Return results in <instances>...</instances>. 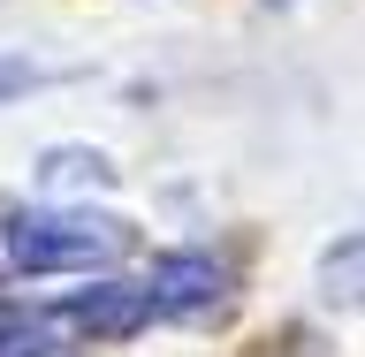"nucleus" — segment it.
I'll use <instances>...</instances> for the list:
<instances>
[{"mask_svg":"<svg viewBox=\"0 0 365 357\" xmlns=\"http://www.w3.org/2000/svg\"><path fill=\"white\" fill-rule=\"evenodd\" d=\"M130 251V228L107 213H68V205H38V213H8L0 221V259L16 274H91Z\"/></svg>","mask_w":365,"mask_h":357,"instance_id":"obj_1","label":"nucleus"},{"mask_svg":"<svg viewBox=\"0 0 365 357\" xmlns=\"http://www.w3.org/2000/svg\"><path fill=\"white\" fill-rule=\"evenodd\" d=\"M221 296H228V274L205 251H168L145 281V304L168 319H205V312H221Z\"/></svg>","mask_w":365,"mask_h":357,"instance_id":"obj_2","label":"nucleus"},{"mask_svg":"<svg viewBox=\"0 0 365 357\" xmlns=\"http://www.w3.org/2000/svg\"><path fill=\"white\" fill-rule=\"evenodd\" d=\"M61 319L84 327V335H137V327L153 319V304H145V289H130V281H99V289L61 296Z\"/></svg>","mask_w":365,"mask_h":357,"instance_id":"obj_3","label":"nucleus"},{"mask_svg":"<svg viewBox=\"0 0 365 357\" xmlns=\"http://www.w3.org/2000/svg\"><path fill=\"white\" fill-rule=\"evenodd\" d=\"M0 357H76V350H61L53 319H38V312H16V304H0Z\"/></svg>","mask_w":365,"mask_h":357,"instance_id":"obj_4","label":"nucleus"},{"mask_svg":"<svg viewBox=\"0 0 365 357\" xmlns=\"http://www.w3.org/2000/svg\"><path fill=\"white\" fill-rule=\"evenodd\" d=\"M46 190H76V182H114V167L99 152H46Z\"/></svg>","mask_w":365,"mask_h":357,"instance_id":"obj_5","label":"nucleus"},{"mask_svg":"<svg viewBox=\"0 0 365 357\" xmlns=\"http://www.w3.org/2000/svg\"><path fill=\"white\" fill-rule=\"evenodd\" d=\"M31 84H46V68H38V61H16V53H0V99H16V91H31Z\"/></svg>","mask_w":365,"mask_h":357,"instance_id":"obj_6","label":"nucleus"}]
</instances>
